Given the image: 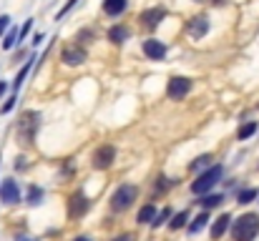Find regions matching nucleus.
Returning <instances> with one entry per match:
<instances>
[{"label": "nucleus", "mask_w": 259, "mask_h": 241, "mask_svg": "<svg viewBox=\"0 0 259 241\" xmlns=\"http://www.w3.org/2000/svg\"><path fill=\"white\" fill-rule=\"evenodd\" d=\"M154 216H156V206H154V204H146V206H141V209H139L136 221H139V224H151V221H154Z\"/></svg>", "instance_id": "5701e85b"}, {"label": "nucleus", "mask_w": 259, "mask_h": 241, "mask_svg": "<svg viewBox=\"0 0 259 241\" xmlns=\"http://www.w3.org/2000/svg\"><path fill=\"white\" fill-rule=\"evenodd\" d=\"M209 28H211V23H209V15H204V13H196L186 20V35L191 40H201L209 33Z\"/></svg>", "instance_id": "39448f33"}, {"label": "nucleus", "mask_w": 259, "mask_h": 241, "mask_svg": "<svg viewBox=\"0 0 259 241\" xmlns=\"http://www.w3.org/2000/svg\"><path fill=\"white\" fill-rule=\"evenodd\" d=\"M76 43L78 45H91V43H96V30L91 28V25H86V28H81L78 33H76Z\"/></svg>", "instance_id": "6ab92c4d"}, {"label": "nucleus", "mask_w": 259, "mask_h": 241, "mask_svg": "<svg viewBox=\"0 0 259 241\" xmlns=\"http://www.w3.org/2000/svg\"><path fill=\"white\" fill-rule=\"evenodd\" d=\"M43 40H46V35H43V33H35V35H33V40H30V45H33V48H38Z\"/></svg>", "instance_id": "473e14b6"}, {"label": "nucleus", "mask_w": 259, "mask_h": 241, "mask_svg": "<svg viewBox=\"0 0 259 241\" xmlns=\"http://www.w3.org/2000/svg\"><path fill=\"white\" fill-rule=\"evenodd\" d=\"M206 221H209V211H201L199 216H194V221H189L186 226H189V234L194 236V234H199L204 226H206Z\"/></svg>", "instance_id": "412c9836"}, {"label": "nucleus", "mask_w": 259, "mask_h": 241, "mask_svg": "<svg viewBox=\"0 0 259 241\" xmlns=\"http://www.w3.org/2000/svg\"><path fill=\"white\" fill-rule=\"evenodd\" d=\"M76 5H78V0H66V5H63V8L56 13V20H63V18H66V15H68V13H71Z\"/></svg>", "instance_id": "c756f323"}, {"label": "nucleus", "mask_w": 259, "mask_h": 241, "mask_svg": "<svg viewBox=\"0 0 259 241\" xmlns=\"http://www.w3.org/2000/svg\"><path fill=\"white\" fill-rule=\"evenodd\" d=\"M179 183V178H166V176H159L156 183H154V194H164L166 188H171Z\"/></svg>", "instance_id": "393cba45"}, {"label": "nucleus", "mask_w": 259, "mask_h": 241, "mask_svg": "<svg viewBox=\"0 0 259 241\" xmlns=\"http://www.w3.org/2000/svg\"><path fill=\"white\" fill-rule=\"evenodd\" d=\"M141 51H144V56L149 61H164L169 56V45L164 40H159V38H146L141 43Z\"/></svg>", "instance_id": "1a4fd4ad"}, {"label": "nucleus", "mask_w": 259, "mask_h": 241, "mask_svg": "<svg viewBox=\"0 0 259 241\" xmlns=\"http://www.w3.org/2000/svg\"><path fill=\"white\" fill-rule=\"evenodd\" d=\"M126 8H128V0H103L101 3V10L108 18H121L126 13Z\"/></svg>", "instance_id": "4468645a"}, {"label": "nucleus", "mask_w": 259, "mask_h": 241, "mask_svg": "<svg viewBox=\"0 0 259 241\" xmlns=\"http://www.w3.org/2000/svg\"><path fill=\"white\" fill-rule=\"evenodd\" d=\"M33 61H38V56H35V53H33V56H28L25 66H23V68L18 71V76H15V80H13V85H10V88H13V93H18V90H20V85L25 83V78H28V73L33 71Z\"/></svg>", "instance_id": "2eb2a0df"}, {"label": "nucleus", "mask_w": 259, "mask_h": 241, "mask_svg": "<svg viewBox=\"0 0 259 241\" xmlns=\"http://www.w3.org/2000/svg\"><path fill=\"white\" fill-rule=\"evenodd\" d=\"M8 90H10V85H8L5 80H0V98H3V95H5Z\"/></svg>", "instance_id": "72a5a7b5"}, {"label": "nucleus", "mask_w": 259, "mask_h": 241, "mask_svg": "<svg viewBox=\"0 0 259 241\" xmlns=\"http://www.w3.org/2000/svg\"><path fill=\"white\" fill-rule=\"evenodd\" d=\"M0 201L8 204V206H13V204L20 201V186H18V181L5 178V181L0 183Z\"/></svg>", "instance_id": "9b49d317"}, {"label": "nucleus", "mask_w": 259, "mask_h": 241, "mask_svg": "<svg viewBox=\"0 0 259 241\" xmlns=\"http://www.w3.org/2000/svg\"><path fill=\"white\" fill-rule=\"evenodd\" d=\"M30 206H40L43 204V188L38 186V183H30L28 186V199H25Z\"/></svg>", "instance_id": "4be33fe9"}, {"label": "nucleus", "mask_w": 259, "mask_h": 241, "mask_svg": "<svg viewBox=\"0 0 259 241\" xmlns=\"http://www.w3.org/2000/svg\"><path fill=\"white\" fill-rule=\"evenodd\" d=\"M222 176H224V166L222 163H211L206 171H201L196 176V181L191 183V194L194 196H204V194L214 191V186L222 181Z\"/></svg>", "instance_id": "f257e3e1"}, {"label": "nucleus", "mask_w": 259, "mask_h": 241, "mask_svg": "<svg viewBox=\"0 0 259 241\" xmlns=\"http://www.w3.org/2000/svg\"><path fill=\"white\" fill-rule=\"evenodd\" d=\"M88 209H91V201H88L83 194H73V196L68 199V216H71V219H81Z\"/></svg>", "instance_id": "ddd939ff"}, {"label": "nucleus", "mask_w": 259, "mask_h": 241, "mask_svg": "<svg viewBox=\"0 0 259 241\" xmlns=\"http://www.w3.org/2000/svg\"><path fill=\"white\" fill-rule=\"evenodd\" d=\"M10 23H13V20H10V15H5V13H3V15H0V38H3V33L10 28Z\"/></svg>", "instance_id": "2f4dec72"}, {"label": "nucleus", "mask_w": 259, "mask_h": 241, "mask_svg": "<svg viewBox=\"0 0 259 241\" xmlns=\"http://www.w3.org/2000/svg\"><path fill=\"white\" fill-rule=\"evenodd\" d=\"M113 161H116V149H113L111 143H103V146H98V149L91 154V166H93L96 171H106V168H111Z\"/></svg>", "instance_id": "423d86ee"}, {"label": "nucleus", "mask_w": 259, "mask_h": 241, "mask_svg": "<svg viewBox=\"0 0 259 241\" xmlns=\"http://www.w3.org/2000/svg\"><path fill=\"white\" fill-rule=\"evenodd\" d=\"M15 103H18V95L13 93V95H10V98H8V101H5V103L0 106V116H5V113H10V111L15 108Z\"/></svg>", "instance_id": "7c9ffc66"}, {"label": "nucleus", "mask_w": 259, "mask_h": 241, "mask_svg": "<svg viewBox=\"0 0 259 241\" xmlns=\"http://www.w3.org/2000/svg\"><path fill=\"white\" fill-rule=\"evenodd\" d=\"M113 241H134V234H121V236H116Z\"/></svg>", "instance_id": "f704fd0d"}, {"label": "nucleus", "mask_w": 259, "mask_h": 241, "mask_svg": "<svg viewBox=\"0 0 259 241\" xmlns=\"http://www.w3.org/2000/svg\"><path fill=\"white\" fill-rule=\"evenodd\" d=\"M209 166H211V156L209 154H201V156H196V159L189 163L191 171H201V168H209Z\"/></svg>", "instance_id": "bb28decb"}, {"label": "nucleus", "mask_w": 259, "mask_h": 241, "mask_svg": "<svg viewBox=\"0 0 259 241\" xmlns=\"http://www.w3.org/2000/svg\"><path fill=\"white\" fill-rule=\"evenodd\" d=\"M30 28H33V18H28L20 28H18V43H23L25 38H28V33H30Z\"/></svg>", "instance_id": "c85d7f7f"}, {"label": "nucleus", "mask_w": 259, "mask_h": 241, "mask_svg": "<svg viewBox=\"0 0 259 241\" xmlns=\"http://www.w3.org/2000/svg\"><path fill=\"white\" fill-rule=\"evenodd\" d=\"M191 88H194V80L186 78V76H174L169 78L166 83V95L171 98V101H181V98H186L189 93H191Z\"/></svg>", "instance_id": "0eeeda50"}, {"label": "nucleus", "mask_w": 259, "mask_h": 241, "mask_svg": "<svg viewBox=\"0 0 259 241\" xmlns=\"http://www.w3.org/2000/svg\"><path fill=\"white\" fill-rule=\"evenodd\" d=\"M18 45V28L10 25L5 33H3V51H13Z\"/></svg>", "instance_id": "aec40b11"}, {"label": "nucleus", "mask_w": 259, "mask_h": 241, "mask_svg": "<svg viewBox=\"0 0 259 241\" xmlns=\"http://www.w3.org/2000/svg\"><path fill=\"white\" fill-rule=\"evenodd\" d=\"M257 131H259L257 121H247V123H242V126H239V131H237V141H247V138H252Z\"/></svg>", "instance_id": "a211bd4d"}, {"label": "nucleus", "mask_w": 259, "mask_h": 241, "mask_svg": "<svg viewBox=\"0 0 259 241\" xmlns=\"http://www.w3.org/2000/svg\"><path fill=\"white\" fill-rule=\"evenodd\" d=\"M136 196H139V188H136L134 183H121V186L113 191V196H111V209H113L116 214H121V211H126V209L134 206Z\"/></svg>", "instance_id": "20e7f679"}, {"label": "nucleus", "mask_w": 259, "mask_h": 241, "mask_svg": "<svg viewBox=\"0 0 259 241\" xmlns=\"http://www.w3.org/2000/svg\"><path fill=\"white\" fill-rule=\"evenodd\" d=\"M257 199H259V196H257Z\"/></svg>", "instance_id": "58836bf2"}, {"label": "nucleus", "mask_w": 259, "mask_h": 241, "mask_svg": "<svg viewBox=\"0 0 259 241\" xmlns=\"http://www.w3.org/2000/svg\"><path fill=\"white\" fill-rule=\"evenodd\" d=\"M166 8H161V5H156V8H146L141 15H139V20H141V25L144 28H149V30H154V28H159L164 20H166Z\"/></svg>", "instance_id": "9d476101"}, {"label": "nucleus", "mask_w": 259, "mask_h": 241, "mask_svg": "<svg viewBox=\"0 0 259 241\" xmlns=\"http://www.w3.org/2000/svg\"><path fill=\"white\" fill-rule=\"evenodd\" d=\"M186 224H189V211H179L171 221H169V229H171V231H179V229H184Z\"/></svg>", "instance_id": "a878e982"}, {"label": "nucleus", "mask_w": 259, "mask_h": 241, "mask_svg": "<svg viewBox=\"0 0 259 241\" xmlns=\"http://www.w3.org/2000/svg\"><path fill=\"white\" fill-rule=\"evenodd\" d=\"M18 241H38L35 236H18Z\"/></svg>", "instance_id": "c9c22d12"}, {"label": "nucleus", "mask_w": 259, "mask_h": 241, "mask_svg": "<svg viewBox=\"0 0 259 241\" xmlns=\"http://www.w3.org/2000/svg\"><path fill=\"white\" fill-rule=\"evenodd\" d=\"M73 241H93V239H88V236H76Z\"/></svg>", "instance_id": "e433bc0d"}, {"label": "nucleus", "mask_w": 259, "mask_h": 241, "mask_svg": "<svg viewBox=\"0 0 259 241\" xmlns=\"http://www.w3.org/2000/svg\"><path fill=\"white\" fill-rule=\"evenodd\" d=\"M106 38L111 45H123L128 38H131V28L123 25V23H113L108 30H106Z\"/></svg>", "instance_id": "f8f14e48"}, {"label": "nucleus", "mask_w": 259, "mask_h": 241, "mask_svg": "<svg viewBox=\"0 0 259 241\" xmlns=\"http://www.w3.org/2000/svg\"><path fill=\"white\" fill-rule=\"evenodd\" d=\"M259 196V188H242L239 194H237V204H242V206H247V204H252V201H257Z\"/></svg>", "instance_id": "b1692460"}, {"label": "nucleus", "mask_w": 259, "mask_h": 241, "mask_svg": "<svg viewBox=\"0 0 259 241\" xmlns=\"http://www.w3.org/2000/svg\"><path fill=\"white\" fill-rule=\"evenodd\" d=\"M61 61H63V66L78 68V66H83L88 61V51L83 45H78V43H71V45H66L61 51Z\"/></svg>", "instance_id": "6e6552de"}, {"label": "nucleus", "mask_w": 259, "mask_h": 241, "mask_svg": "<svg viewBox=\"0 0 259 241\" xmlns=\"http://www.w3.org/2000/svg\"><path fill=\"white\" fill-rule=\"evenodd\" d=\"M204 211H209V209H214V206H222L224 204V196L222 194H214V191H209V194H204L199 201H196Z\"/></svg>", "instance_id": "f3484780"}, {"label": "nucleus", "mask_w": 259, "mask_h": 241, "mask_svg": "<svg viewBox=\"0 0 259 241\" xmlns=\"http://www.w3.org/2000/svg\"><path fill=\"white\" fill-rule=\"evenodd\" d=\"M38 128H40V113L38 111H25L18 118V141H20V146H33Z\"/></svg>", "instance_id": "f03ea898"}, {"label": "nucleus", "mask_w": 259, "mask_h": 241, "mask_svg": "<svg viewBox=\"0 0 259 241\" xmlns=\"http://www.w3.org/2000/svg\"><path fill=\"white\" fill-rule=\"evenodd\" d=\"M211 5H224V0H209Z\"/></svg>", "instance_id": "4c0bfd02"}, {"label": "nucleus", "mask_w": 259, "mask_h": 241, "mask_svg": "<svg viewBox=\"0 0 259 241\" xmlns=\"http://www.w3.org/2000/svg\"><path fill=\"white\" fill-rule=\"evenodd\" d=\"M169 219H171V209H161V211H156V216H154L151 226H154V229H159V226H164Z\"/></svg>", "instance_id": "cd10ccee"}, {"label": "nucleus", "mask_w": 259, "mask_h": 241, "mask_svg": "<svg viewBox=\"0 0 259 241\" xmlns=\"http://www.w3.org/2000/svg\"><path fill=\"white\" fill-rule=\"evenodd\" d=\"M259 234V216L257 214H242L232 224V239L234 241H254Z\"/></svg>", "instance_id": "7ed1b4c3"}, {"label": "nucleus", "mask_w": 259, "mask_h": 241, "mask_svg": "<svg viewBox=\"0 0 259 241\" xmlns=\"http://www.w3.org/2000/svg\"><path fill=\"white\" fill-rule=\"evenodd\" d=\"M229 224H232V216L229 214H222L219 219H214V224H211V239H222L224 231L229 229Z\"/></svg>", "instance_id": "dca6fc26"}]
</instances>
